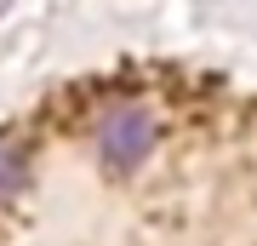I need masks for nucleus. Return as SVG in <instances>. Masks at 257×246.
I'll return each mask as SVG.
<instances>
[{"label": "nucleus", "mask_w": 257, "mask_h": 246, "mask_svg": "<svg viewBox=\"0 0 257 246\" xmlns=\"http://www.w3.org/2000/svg\"><path fill=\"white\" fill-rule=\"evenodd\" d=\"M149 155H155V115H149L143 103H109L103 120H97V160H103V172L132 178Z\"/></svg>", "instance_id": "nucleus-1"}, {"label": "nucleus", "mask_w": 257, "mask_h": 246, "mask_svg": "<svg viewBox=\"0 0 257 246\" xmlns=\"http://www.w3.org/2000/svg\"><path fill=\"white\" fill-rule=\"evenodd\" d=\"M18 183H23V160L0 149V195H12V189H18Z\"/></svg>", "instance_id": "nucleus-2"}]
</instances>
